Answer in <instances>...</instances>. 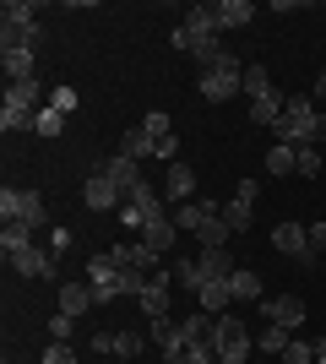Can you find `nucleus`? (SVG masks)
Segmentation results:
<instances>
[{
    "label": "nucleus",
    "mask_w": 326,
    "mask_h": 364,
    "mask_svg": "<svg viewBox=\"0 0 326 364\" xmlns=\"http://www.w3.org/2000/svg\"><path fill=\"white\" fill-rule=\"evenodd\" d=\"M169 218H174V228H180V234H202L212 218H223V207H217L212 196H196V201H180V207H169Z\"/></svg>",
    "instance_id": "9b49d317"
},
{
    "label": "nucleus",
    "mask_w": 326,
    "mask_h": 364,
    "mask_svg": "<svg viewBox=\"0 0 326 364\" xmlns=\"http://www.w3.org/2000/svg\"><path fill=\"white\" fill-rule=\"evenodd\" d=\"M38 364H77V348H71V343H49Z\"/></svg>",
    "instance_id": "37998d69"
},
{
    "label": "nucleus",
    "mask_w": 326,
    "mask_h": 364,
    "mask_svg": "<svg viewBox=\"0 0 326 364\" xmlns=\"http://www.w3.org/2000/svg\"><path fill=\"white\" fill-rule=\"evenodd\" d=\"M315 348H326V332H321V343H315Z\"/></svg>",
    "instance_id": "8fccbe9b"
},
{
    "label": "nucleus",
    "mask_w": 326,
    "mask_h": 364,
    "mask_svg": "<svg viewBox=\"0 0 326 364\" xmlns=\"http://www.w3.org/2000/svg\"><path fill=\"white\" fill-rule=\"evenodd\" d=\"M82 277L93 283V299H98V304L136 299V294L147 289V272H141V267H114V261H109V250H93V256H87V267H82Z\"/></svg>",
    "instance_id": "f257e3e1"
},
{
    "label": "nucleus",
    "mask_w": 326,
    "mask_h": 364,
    "mask_svg": "<svg viewBox=\"0 0 326 364\" xmlns=\"http://www.w3.org/2000/svg\"><path fill=\"white\" fill-rule=\"evenodd\" d=\"M38 125V109H28V104H0V131L11 136V131H33Z\"/></svg>",
    "instance_id": "c85d7f7f"
},
{
    "label": "nucleus",
    "mask_w": 326,
    "mask_h": 364,
    "mask_svg": "<svg viewBox=\"0 0 326 364\" xmlns=\"http://www.w3.org/2000/svg\"><path fill=\"white\" fill-rule=\"evenodd\" d=\"M196 92H202L207 104H229L234 92H245V60H239V55H229V60L207 65V71L196 76Z\"/></svg>",
    "instance_id": "20e7f679"
},
{
    "label": "nucleus",
    "mask_w": 326,
    "mask_h": 364,
    "mask_svg": "<svg viewBox=\"0 0 326 364\" xmlns=\"http://www.w3.org/2000/svg\"><path fill=\"white\" fill-rule=\"evenodd\" d=\"M0 22H38V6H33V0H6V6H0Z\"/></svg>",
    "instance_id": "e433bc0d"
},
{
    "label": "nucleus",
    "mask_w": 326,
    "mask_h": 364,
    "mask_svg": "<svg viewBox=\"0 0 326 364\" xmlns=\"http://www.w3.org/2000/svg\"><path fill=\"white\" fill-rule=\"evenodd\" d=\"M196 304H202L207 316H229V310H234L229 277H212V283H202V294H196Z\"/></svg>",
    "instance_id": "412c9836"
},
{
    "label": "nucleus",
    "mask_w": 326,
    "mask_h": 364,
    "mask_svg": "<svg viewBox=\"0 0 326 364\" xmlns=\"http://www.w3.org/2000/svg\"><path fill=\"white\" fill-rule=\"evenodd\" d=\"M98 168H104L109 180H114V191H120V196H136L141 185H147V180H141V164H136V158H125V152H114V158H104V164H98Z\"/></svg>",
    "instance_id": "dca6fc26"
},
{
    "label": "nucleus",
    "mask_w": 326,
    "mask_h": 364,
    "mask_svg": "<svg viewBox=\"0 0 326 364\" xmlns=\"http://www.w3.org/2000/svg\"><path fill=\"white\" fill-rule=\"evenodd\" d=\"M136 304H141V316H147V321H163V316H169V304H174V277H169V267H163L158 277H147V289L136 294Z\"/></svg>",
    "instance_id": "4468645a"
},
{
    "label": "nucleus",
    "mask_w": 326,
    "mask_h": 364,
    "mask_svg": "<svg viewBox=\"0 0 326 364\" xmlns=\"http://www.w3.org/2000/svg\"><path fill=\"white\" fill-rule=\"evenodd\" d=\"M174 240H180L174 218H158V223H147V228H141V245H147V250H158V256H169V250H174Z\"/></svg>",
    "instance_id": "393cba45"
},
{
    "label": "nucleus",
    "mask_w": 326,
    "mask_h": 364,
    "mask_svg": "<svg viewBox=\"0 0 326 364\" xmlns=\"http://www.w3.org/2000/svg\"><path fill=\"white\" fill-rule=\"evenodd\" d=\"M294 343V332L288 326H278V321H261V332H256V348L266 353V359H283V348Z\"/></svg>",
    "instance_id": "bb28decb"
},
{
    "label": "nucleus",
    "mask_w": 326,
    "mask_h": 364,
    "mask_svg": "<svg viewBox=\"0 0 326 364\" xmlns=\"http://www.w3.org/2000/svg\"><path fill=\"white\" fill-rule=\"evenodd\" d=\"M207 38H223V33H217L212 6H190V11H185V22L174 28V49H180V55H190V49H196V44H207Z\"/></svg>",
    "instance_id": "0eeeda50"
},
{
    "label": "nucleus",
    "mask_w": 326,
    "mask_h": 364,
    "mask_svg": "<svg viewBox=\"0 0 326 364\" xmlns=\"http://www.w3.org/2000/svg\"><path fill=\"white\" fill-rule=\"evenodd\" d=\"M44 240V234H33L28 223H6L0 228V250H6V256H16V250H28V245H38Z\"/></svg>",
    "instance_id": "c756f323"
},
{
    "label": "nucleus",
    "mask_w": 326,
    "mask_h": 364,
    "mask_svg": "<svg viewBox=\"0 0 326 364\" xmlns=\"http://www.w3.org/2000/svg\"><path fill=\"white\" fill-rule=\"evenodd\" d=\"M44 245L55 250V256H65V250H71V228H49V234H44Z\"/></svg>",
    "instance_id": "a18cd8bd"
},
{
    "label": "nucleus",
    "mask_w": 326,
    "mask_h": 364,
    "mask_svg": "<svg viewBox=\"0 0 326 364\" xmlns=\"http://www.w3.org/2000/svg\"><path fill=\"white\" fill-rule=\"evenodd\" d=\"M272 87H278V82H272V71H266L261 60H250V65H245V98L256 104V98H266Z\"/></svg>",
    "instance_id": "2f4dec72"
},
{
    "label": "nucleus",
    "mask_w": 326,
    "mask_h": 364,
    "mask_svg": "<svg viewBox=\"0 0 326 364\" xmlns=\"http://www.w3.org/2000/svg\"><path fill=\"white\" fill-rule=\"evenodd\" d=\"M299 168V147H266V174H272V180H283V174H294Z\"/></svg>",
    "instance_id": "7c9ffc66"
},
{
    "label": "nucleus",
    "mask_w": 326,
    "mask_h": 364,
    "mask_svg": "<svg viewBox=\"0 0 326 364\" xmlns=\"http://www.w3.org/2000/svg\"><path fill=\"white\" fill-rule=\"evenodd\" d=\"M141 131H147V141L158 147V141H169V136H174V120L163 114V109H147V114H141Z\"/></svg>",
    "instance_id": "72a5a7b5"
},
{
    "label": "nucleus",
    "mask_w": 326,
    "mask_h": 364,
    "mask_svg": "<svg viewBox=\"0 0 326 364\" xmlns=\"http://www.w3.org/2000/svg\"><path fill=\"white\" fill-rule=\"evenodd\" d=\"M38 22H0V55H11V49H33L38 55Z\"/></svg>",
    "instance_id": "6ab92c4d"
},
{
    "label": "nucleus",
    "mask_w": 326,
    "mask_h": 364,
    "mask_svg": "<svg viewBox=\"0 0 326 364\" xmlns=\"http://www.w3.org/2000/svg\"><path fill=\"white\" fill-rule=\"evenodd\" d=\"M283 364H315V348H310V343H299V337H294V343L283 348Z\"/></svg>",
    "instance_id": "79ce46f5"
},
{
    "label": "nucleus",
    "mask_w": 326,
    "mask_h": 364,
    "mask_svg": "<svg viewBox=\"0 0 326 364\" xmlns=\"http://www.w3.org/2000/svg\"><path fill=\"white\" fill-rule=\"evenodd\" d=\"M0 223H28L33 234H49V207H44L38 191L6 185V191H0Z\"/></svg>",
    "instance_id": "7ed1b4c3"
},
{
    "label": "nucleus",
    "mask_w": 326,
    "mask_h": 364,
    "mask_svg": "<svg viewBox=\"0 0 326 364\" xmlns=\"http://www.w3.org/2000/svg\"><path fill=\"white\" fill-rule=\"evenodd\" d=\"M315 98H321V104H326V71L315 76Z\"/></svg>",
    "instance_id": "de8ad7c7"
},
{
    "label": "nucleus",
    "mask_w": 326,
    "mask_h": 364,
    "mask_svg": "<svg viewBox=\"0 0 326 364\" xmlns=\"http://www.w3.org/2000/svg\"><path fill=\"white\" fill-rule=\"evenodd\" d=\"M272 250L288 261H299V267H321V256L310 250V228L305 223H278L272 228Z\"/></svg>",
    "instance_id": "6e6552de"
},
{
    "label": "nucleus",
    "mask_w": 326,
    "mask_h": 364,
    "mask_svg": "<svg viewBox=\"0 0 326 364\" xmlns=\"http://www.w3.org/2000/svg\"><path fill=\"white\" fill-rule=\"evenodd\" d=\"M71 337H77V316L55 310V316H49V343H71Z\"/></svg>",
    "instance_id": "58836bf2"
},
{
    "label": "nucleus",
    "mask_w": 326,
    "mask_h": 364,
    "mask_svg": "<svg viewBox=\"0 0 326 364\" xmlns=\"http://www.w3.org/2000/svg\"><path fill=\"white\" fill-rule=\"evenodd\" d=\"M163 201H196V168L180 158V164H169V180H163Z\"/></svg>",
    "instance_id": "a211bd4d"
},
{
    "label": "nucleus",
    "mask_w": 326,
    "mask_h": 364,
    "mask_svg": "<svg viewBox=\"0 0 326 364\" xmlns=\"http://www.w3.org/2000/svg\"><path fill=\"white\" fill-rule=\"evenodd\" d=\"M272 141H283V147H315V141H326V114L315 109V98L294 92L283 104V120L272 125Z\"/></svg>",
    "instance_id": "f03ea898"
},
{
    "label": "nucleus",
    "mask_w": 326,
    "mask_h": 364,
    "mask_svg": "<svg viewBox=\"0 0 326 364\" xmlns=\"http://www.w3.org/2000/svg\"><path fill=\"white\" fill-rule=\"evenodd\" d=\"M77 104H82V98H77V87H65V82H60L55 92H49V109H55V114H65V120L77 114Z\"/></svg>",
    "instance_id": "4c0bfd02"
},
{
    "label": "nucleus",
    "mask_w": 326,
    "mask_h": 364,
    "mask_svg": "<svg viewBox=\"0 0 326 364\" xmlns=\"http://www.w3.org/2000/svg\"><path fill=\"white\" fill-rule=\"evenodd\" d=\"M158 218H169V207H163V191H153V185H141L136 196H125V207H120L125 228H147V223H158Z\"/></svg>",
    "instance_id": "1a4fd4ad"
},
{
    "label": "nucleus",
    "mask_w": 326,
    "mask_h": 364,
    "mask_svg": "<svg viewBox=\"0 0 326 364\" xmlns=\"http://www.w3.org/2000/svg\"><path fill=\"white\" fill-rule=\"evenodd\" d=\"M217 364H234V359H217Z\"/></svg>",
    "instance_id": "3c124183"
},
{
    "label": "nucleus",
    "mask_w": 326,
    "mask_h": 364,
    "mask_svg": "<svg viewBox=\"0 0 326 364\" xmlns=\"http://www.w3.org/2000/svg\"><path fill=\"white\" fill-rule=\"evenodd\" d=\"M207 343H212L217 348V359H234V364H245L250 359V348H256V332H250V321L245 316H217L212 321V337H207Z\"/></svg>",
    "instance_id": "39448f33"
},
{
    "label": "nucleus",
    "mask_w": 326,
    "mask_h": 364,
    "mask_svg": "<svg viewBox=\"0 0 326 364\" xmlns=\"http://www.w3.org/2000/svg\"><path fill=\"white\" fill-rule=\"evenodd\" d=\"M229 240H234V228L223 223V218H212V223H207L202 234H196V245H229Z\"/></svg>",
    "instance_id": "ea45409f"
},
{
    "label": "nucleus",
    "mask_w": 326,
    "mask_h": 364,
    "mask_svg": "<svg viewBox=\"0 0 326 364\" xmlns=\"http://www.w3.org/2000/svg\"><path fill=\"white\" fill-rule=\"evenodd\" d=\"M212 16H217V33H239V28L256 22V6H250V0H217Z\"/></svg>",
    "instance_id": "aec40b11"
},
{
    "label": "nucleus",
    "mask_w": 326,
    "mask_h": 364,
    "mask_svg": "<svg viewBox=\"0 0 326 364\" xmlns=\"http://www.w3.org/2000/svg\"><path fill=\"white\" fill-rule=\"evenodd\" d=\"M82 207H87V213H120L125 196L114 191V180H109L104 168H93V174H87V185H82Z\"/></svg>",
    "instance_id": "f8f14e48"
},
{
    "label": "nucleus",
    "mask_w": 326,
    "mask_h": 364,
    "mask_svg": "<svg viewBox=\"0 0 326 364\" xmlns=\"http://www.w3.org/2000/svg\"><path fill=\"white\" fill-rule=\"evenodd\" d=\"M6 65V82H38V55L33 49H11V55H0Z\"/></svg>",
    "instance_id": "4be33fe9"
},
{
    "label": "nucleus",
    "mask_w": 326,
    "mask_h": 364,
    "mask_svg": "<svg viewBox=\"0 0 326 364\" xmlns=\"http://www.w3.org/2000/svg\"><path fill=\"white\" fill-rule=\"evenodd\" d=\"M256 191H261L256 180H239V185H234V196L223 201V223H229L234 234H245V228L256 223Z\"/></svg>",
    "instance_id": "9d476101"
},
{
    "label": "nucleus",
    "mask_w": 326,
    "mask_h": 364,
    "mask_svg": "<svg viewBox=\"0 0 326 364\" xmlns=\"http://www.w3.org/2000/svg\"><path fill=\"white\" fill-rule=\"evenodd\" d=\"M229 294H234V304H261V299H266V289H261V277L250 272V267H239V272L229 277Z\"/></svg>",
    "instance_id": "b1692460"
},
{
    "label": "nucleus",
    "mask_w": 326,
    "mask_h": 364,
    "mask_svg": "<svg viewBox=\"0 0 326 364\" xmlns=\"http://www.w3.org/2000/svg\"><path fill=\"white\" fill-rule=\"evenodd\" d=\"M321 164H326V158H321V147H299V168H294V174L315 180V174H321Z\"/></svg>",
    "instance_id": "a19ab883"
},
{
    "label": "nucleus",
    "mask_w": 326,
    "mask_h": 364,
    "mask_svg": "<svg viewBox=\"0 0 326 364\" xmlns=\"http://www.w3.org/2000/svg\"><path fill=\"white\" fill-rule=\"evenodd\" d=\"M283 104H288V92H266V98H256V104H250V125H278L283 120Z\"/></svg>",
    "instance_id": "cd10ccee"
},
{
    "label": "nucleus",
    "mask_w": 326,
    "mask_h": 364,
    "mask_svg": "<svg viewBox=\"0 0 326 364\" xmlns=\"http://www.w3.org/2000/svg\"><path fill=\"white\" fill-rule=\"evenodd\" d=\"M147 343L153 337H141V332H93V353H114V359H136Z\"/></svg>",
    "instance_id": "f3484780"
},
{
    "label": "nucleus",
    "mask_w": 326,
    "mask_h": 364,
    "mask_svg": "<svg viewBox=\"0 0 326 364\" xmlns=\"http://www.w3.org/2000/svg\"><path fill=\"white\" fill-rule=\"evenodd\" d=\"M60 131H65V114H55V109H38V125H33V136H49V141H60Z\"/></svg>",
    "instance_id": "c9c22d12"
},
{
    "label": "nucleus",
    "mask_w": 326,
    "mask_h": 364,
    "mask_svg": "<svg viewBox=\"0 0 326 364\" xmlns=\"http://www.w3.org/2000/svg\"><path fill=\"white\" fill-rule=\"evenodd\" d=\"M169 277H174V289H190V294H202V283H207L196 256H174L169 261Z\"/></svg>",
    "instance_id": "a878e982"
},
{
    "label": "nucleus",
    "mask_w": 326,
    "mask_h": 364,
    "mask_svg": "<svg viewBox=\"0 0 326 364\" xmlns=\"http://www.w3.org/2000/svg\"><path fill=\"white\" fill-rule=\"evenodd\" d=\"M114 152H125V158H136V164H141V158H153V141H147V131H141V125H131Z\"/></svg>",
    "instance_id": "f704fd0d"
},
{
    "label": "nucleus",
    "mask_w": 326,
    "mask_h": 364,
    "mask_svg": "<svg viewBox=\"0 0 326 364\" xmlns=\"http://www.w3.org/2000/svg\"><path fill=\"white\" fill-rule=\"evenodd\" d=\"M315 364H326V348H315Z\"/></svg>",
    "instance_id": "09e8293b"
},
{
    "label": "nucleus",
    "mask_w": 326,
    "mask_h": 364,
    "mask_svg": "<svg viewBox=\"0 0 326 364\" xmlns=\"http://www.w3.org/2000/svg\"><path fill=\"white\" fill-rule=\"evenodd\" d=\"M196 261H202L207 283H212V277H234V272H239V267L229 261V245H202V256H196Z\"/></svg>",
    "instance_id": "5701e85b"
},
{
    "label": "nucleus",
    "mask_w": 326,
    "mask_h": 364,
    "mask_svg": "<svg viewBox=\"0 0 326 364\" xmlns=\"http://www.w3.org/2000/svg\"><path fill=\"white\" fill-rule=\"evenodd\" d=\"M6 267H11L16 277H33V283H65L60 277V256H55L44 240L28 245V250H16V256H6Z\"/></svg>",
    "instance_id": "423d86ee"
},
{
    "label": "nucleus",
    "mask_w": 326,
    "mask_h": 364,
    "mask_svg": "<svg viewBox=\"0 0 326 364\" xmlns=\"http://www.w3.org/2000/svg\"><path fill=\"white\" fill-rule=\"evenodd\" d=\"M310 250H315V256H326V223L310 228Z\"/></svg>",
    "instance_id": "49530a36"
},
{
    "label": "nucleus",
    "mask_w": 326,
    "mask_h": 364,
    "mask_svg": "<svg viewBox=\"0 0 326 364\" xmlns=\"http://www.w3.org/2000/svg\"><path fill=\"white\" fill-rule=\"evenodd\" d=\"M256 316H261V321H278V326L294 332V326H305V299H299V294H266V299L256 304Z\"/></svg>",
    "instance_id": "ddd939ff"
},
{
    "label": "nucleus",
    "mask_w": 326,
    "mask_h": 364,
    "mask_svg": "<svg viewBox=\"0 0 326 364\" xmlns=\"http://www.w3.org/2000/svg\"><path fill=\"white\" fill-rule=\"evenodd\" d=\"M6 104H28V109H44V82H6Z\"/></svg>",
    "instance_id": "473e14b6"
},
{
    "label": "nucleus",
    "mask_w": 326,
    "mask_h": 364,
    "mask_svg": "<svg viewBox=\"0 0 326 364\" xmlns=\"http://www.w3.org/2000/svg\"><path fill=\"white\" fill-rule=\"evenodd\" d=\"M185 364H217V348H212V343H190V348H185Z\"/></svg>",
    "instance_id": "c03bdc74"
},
{
    "label": "nucleus",
    "mask_w": 326,
    "mask_h": 364,
    "mask_svg": "<svg viewBox=\"0 0 326 364\" xmlns=\"http://www.w3.org/2000/svg\"><path fill=\"white\" fill-rule=\"evenodd\" d=\"M55 299H60V310L65 316H87V310H93V283H87V277H65V283H55Z\"/></svg>",
    "instance_id": "2eb2a0df"
}]
</instances>
